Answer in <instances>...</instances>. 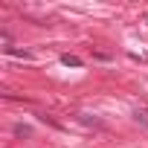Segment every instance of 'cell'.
<instances>
[{"label":"cell","mask_w":148,"mask_h":148,"mask_svg":"<svg viewBox=\"0 0 148 148\" xmlns=\"http://www.w3.org/2000/svg\"><path fill=\"white\" fill-rule=\"evenodd\" d=\"M61 64H64V67H82V58L67 52V55H61Z\"/></svg>","instance_id":"6da1fadb"},{"label":"cell","mask_w":148,"mask_h":148,"mask_svg":"<svg viewBox=\"0 0 148 148\" xmlns=\"http://www.w3.org/2000/svg\"><path fill=\"white\" fill-rule=\"evenodd\" d=\"M134 119H136L139 125H148V108H136V110H134Z\"/></svg>","instance_id":"7a4b0ae2"},{"label":"cell","mask_w":148,"mask_h":148,"mask_svg":"<svg viewBox=\"0 0 148 148\" xmlns=\"http://www.w3.org/2000/svg\"><path fill=\"white\" fill-rule=\"evenodd\" d=\"M12 131H15V136H32V128H29V125H21V122H18Z\"/></svg>","instance_id":"3957f363"}]
</instances>
